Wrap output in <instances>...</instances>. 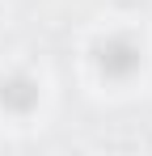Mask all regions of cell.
Listing matches in <instances>:
<instances>
[{"label":"cell","instance_id":"6da1fadb","mask_svg":"<svg viewBox=\"0 0 152 156\" xmlns=\"http://www.w3.org/2000/svg\"><path fill=\"white\" fill-rule=\"evenodd\" d=\"M139 47L131 42V38H106L97 47V63H101V72L106 76H114V80H127L131 72H139Z\"/></svg>","mask_w":152,"mask_h":156},{"label":"cell","instance_id":"7a4b0ae2","mask_svg":"<svg viewBox=\"0 0 152 156\" xmlns=\"http://www.w3.org/2000/svg\"><path fill=\"white\" fill-rule=\"evenodd\" d=\"M0 105L13 110V114H30V110L38 105V84H34L30 76H9V80H0Z\"/></svg>","mask_w":152,"mask_h":156}]
</instances>
